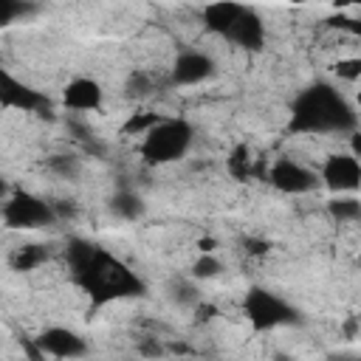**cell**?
<instances>
[{
    "mask_svg": "<svg viewBox=\"0 0 361 361\" xmlns=\"http://www.w3.org/2000/svg\"><path fill=\"white\" fill-rule=\"evenodd\" d=\"M68 262H71V271H73L76 282L90 293V299L96 305L144 293L141 276L127 262H121L118 257H113L110 251H104L93 243L71 240Z\"/></svg>",
    "mask_w": 361,
    "mask_h": 361,
    "instance_id": "6da1fadb",
    "label": "cell"
},
{
    "mask_svg": "<svg viewBox=\"0 0 361 361\" xmlns=\"http://www.w3.org/2000/svg\"><path fill=\"white\" fill-rule=\"evenodd\" d=\"M355 127H358V116L353 104L330 82H313L290 104V121H288L290 133L336 135V133H353Z\"/></svg>",
    "mask_w": 361,
    "mask_h": 361,
    "instance_id": "7a4b0ae2",
    "label": "cell"
},
{
    "mask_svg": "<svg viewBox=\"0 0 361 361\" xmlns=\"http://www.w3.org/2000/svg\"><path fill=\"white\" fill-rule=\"evenodd\" d=\"M195 141V127L186 121V118H172V116H164L155 127H149L144 135H141V158L144 164L149 166H164V164H172V161H180L189 147Z\"/></svg>",
    "mask_w": 361,
    "mask_h": 361,
    "instance_id": "3957f363",
    "label": "cell"
},
{
    "mask_svg": "<svg viewBox=\"0 0 361 361\" xmlns=\"http://www.w3.org/2000/svg\"><path fill=\"white\" fill-rule=\"evenodd\" d=\"M243 316L259 333L299 322V310L290 302H285L282 296L271 293L268 288H248V293L243 299Z\"/></svg>",
    "mask_w": 361,
    "mask_h": 361,
    "instance_id": "277c9868",
    "label": "cell"
},
{
    "mask_svg": "<svg viewBox=\"0 0 361 361\" xmlns=\"http://www.w3.org/2000/svg\"><path fill=\"white\" fill-rule=\"evenodd\" d=\"M3 220L8 228H45L56 220V212L39 195L17 189L3 206Z\"/></svg>",
    "mask_w": 361,
    "mask_h": 361,
    "instance_id": "5b68a950",
    "label": "cell"
},
{
    "mask_svg": "<svg viewBox=\"0 0 361 361\" xmlns=\"http://www.w3.org/2000/svg\"><path fill=\"white\" fill-rule=\"evenodd\" d=\"M319 178H322L327 192L353 195V192L361 189V161L353 152H333V155L324 158Z\"/></svg>",
    "mask_w": 361,
    "mask_h": 361,
    "instance_id": "8992f818",
    "label": "cell"
},
{
    "mask_svg": "<svg viewBox=\"0 0 361 361\" xmlns=\"http://www.w3.org/2000/svg\"><path fill=\"white\" fill-rule=\"evenodd\" d=\"M0 104L6 110H23V113H51V99L17 79L11 71H3L0 76Z\"/></svg>",
    "mask_w": 361,
    "mask_h": 361,
    "instance_id": "52a82bcc",
    "label": "cell"
},
{
    "mask_svg": "<svg viewBox=\"0 0 361 361\" xmlns=\"http://www.w3.org/2000/svg\"><path fill=\"white\" fill-rule=\"evenodd\" d=\"M268 180L282 195H307V192H313L319 186L322 178L313 169H307L305 164H299L296 158H276L271 164Z\"/></svg>",
    "mask_w": 361,
    "mask_h": 361,
    "instance_id": "ba28073f",
    "label": "cell"
},
{
    "mask_svg": "<svg viewBox=\"0 0 361 361\" xmlns=\"http://www.w3.org/2000/svg\"><path fill=\"white\" fill-rule=\"evenodd\" d=\"M34 344L42 353V358L45 355H51V358H82L90 350L87 341L71 327H45L34 338Z\"/></svg>",
    "mask_w": 361,
    "mask_h": 361,
    "instance_id": "9c48e42d",
    "label": "cell"
},
{
    "mask_svg": "<svg viewBox=\"0 0 361 361\" xmlns=\"http://www.w3.org/2000/svg\"><path fill=\"white\" fill-rule=\"evenodd\" d=\"M212 73H214V59L197 48H189L175 56V62L169 68V82L175 87H192V85L206 82Z\"/></svg>",
    "mask_w": 361,
    "mask_h": 361,
    "instance_id": "30bf717a",
    "label": "cell"
},
{
    "mask_svg": "<svg viewBox=\"0 0 361 361\" xmlns=\"http://www.w3.org/2000/svg\"><path fill=\"white\" fill-rule=\"evenodd\" d=\"M102 99H104V90L96 79L90 76H73L65 90H62V104L68 110H76V113H93L102 107Z\"/></svg>",
    "mask_w": 361,
    "mask_h": 361,
    "instance_id": "8fae6325",
    "label": "cell"
},
{
    "mask_svg": "<svg viewBox=\"0 0 361 361\" xmlns=\"http://www.w3.org/2000/svg\"><path fill=\"white\" fill-rule=\"evenodd\" d=\"M226 39L234 42V45H240V48H245V51H259L265 45V23H262V17L254 8L245 6L240 11L237 23L231 25V31H228Z\"/></svg>",
    "mask_w": 361,
    "mask_h": 361,
    "instance_id": "7c38bea8",
    "label": "cell"
},
{
    "mask_svg": "<svg viewBox=\"0 0 361 361\" xmlns=\"http://www.w3.org/2000/svg\"><path fill=\"white\" fill-rule=\"evenodd\" d=\"M243 8H245V6L237 3V0H212V3L203 8V28H206L209 34L226 39Z\"/></svg>",
    "mask_w": 361,
    "mask_h": 361,
    "instance_id": "4fadbf2b",
    "label": "cell"
},
{
    "mask_svg": "<svg viewBox=\"0 0 361 361\" xmlns=\"http://www.w3.org/2000/svg\"><path fill=\"white\" fill-rule=\"evenodd\" d=\"M144 200H141V195H135V192H130V189H121V192H116L113 197H110V212L116 214V217H121V220H138L141 214H144Z\"/></svg>",
    "mask_w": 361,
    "mask_h": 361,
    "instance_id": "5bb4252c",
    "label": "cell"
},
{
    "mask_svg": "<svg viewBox=\"0 0 361 361\" xmlns=\"http://www.w3.org/2000/svg\"><path fill=\"white\" fill-rule=\"evenodd\" d=\"M195 282H197L195 276H189V279H175V282L166 288L169 302H175L178 307H195V305H200V290H197Z\"/></svg>",
    "mask_w": 361,
    "mask_h": 361,
    "instance_id": "9a60e30c",
    "label": "cell"
},
{
    "mask_svg": "<svg viewBox=\"0 0 361 361\" xmlns=\"http://www.w3.org/2000/svg\"><path fill=\"white\" fill-rule=\"evenodd\" d=\"M327 212H330L333 220L350 223V220H358V217H361V200H355V197H350V195H338V197H333V200L327 203Z\"/></svg>",
    "mask_w": 361,
    "mask_h": 361,
    "instance_id": "2e32d148",
    "label": "cell"
},
{
    "mask_svg": "<svg viewBox=\"0 0 361 361\" xmlns=\"http://www.w3.org/2000/svg\"><path fill=\"white\" fill-rule=\"evenodd\" d=\"M161 118H164L161 113H149V110H144V113H133V116L121 124V133H124V135H144V133H147L149 127H155Z\"/></svg>",
    "mask_w": 361,
    "mask_h": 361,
    "instance_id": "e0dca14e",
    "label": "cell"
},
{
    "mask_svg": "<svg viewBox=\"0 0 361 361\" xmlns=\"http://www.w3.org/2000/svg\"><path fill=\"white\" fill-rule=\"evenodd\" d=\"M48 169H51L54 175H59V178L73 180V178L82 172V161H79L76 155H65V152H59V155H51V158H48Z\"/></svg>",
    "mask_w": 361,
    "mask_h": 361,
    "instance_id": "ac0fdd59",
    "label": "cell"
},
{
    "mask_svg": "<svg viewBox=\"0 0 361 361\" xmlns=\"http://www.w3.org/2000/svg\"><path fill=\"white\" fill-rule=\"evenodd\" d=\"M37 8V0H0V25H11L17 17H25Z\"/></svg>",
    "mask_w": 361,
    "mask_h": 361,
    "instance_id": "d6986e66",
    "label": "cell"
},
{
    "mask_svg": "<svg viewBox=\"0 0 361 361\" xmlns=\"http://www.w3.org/2000/svg\"><path fill=\"white\" fill-rule=\"evenodd\" d=\"M220 271H223L220 259H217V257H212L209 251H203V254L192 262V274H189V276H195V279H212V276H217Z\"/></svg>",
    "mask_w": 361,
    "mask_h": 361,
    "instance_id": "ffe728a7",
    "label": "cell"
},
{
    "mask_svg": "<svg viewBox=\"0 0 361 361\" xmlns=\"http://www.w3.org/2000/svg\"><path fill=\"white\" fill-rule=\"evenodd\" d=\"M45 259V248H39V245H25L17 257H14V265L20 268V271H31L34 265H39Z\"/></svg>",
    "mask_w": 361,
    "mask_h": 361,
    "instance_id": "44dd1931",
    "label": "cell"
},
{
    "mask_svg": "<svg viewBox=\"0 0 361 361\" xmlns=\"http://www.w3.org/2000/svg\"><path fill=\"white\" fill-rule=\"evenodd\" d=\"M333 71H336L338 79H344V82H355V79H361V56L338 59V62L333 65Z\"/></svg>",
    "mask_w": 361,
    "mask_h": 361,
    "instance_id": "7402d4cb",
    "label": "cell"
},
{
    "mask_svg": "<svg viewBox=\"0 0 361 361\" xmlns=\"http://www.w3.org/2000/svg\"><path fill=\"white\" fill-rule=\"evenodd\" d=\"M336 28H344L350 34H361V20H353V17H333L330 20Z\"/></svg>",
    "mask_w": 361,
    "mask_h": 361,
    "instance_id": "603a6c76",
    "label": "cell"
},
{
    "mask_svg": "<svg viewBox=\"0 0 361 361\" xmlns=\"http://www.w3.org/2000/svg\"><path fill=\"white\" fill-rule=\"evenodd\" d=\"M350 149H353V155L361 158V133L358 130H353V135H350Z\"/></svg>",
    "mask_w": 361,
    "mask_h": 361,
    "instance_id": "cb8c5ba5",
    "label": "cell"
},
{
    "mask_svg": "<svg viewBox=\"0 0 361 361\" xmlns=\"http://www.w3.org/2000/svg\"><path fill=\"white\" fill-rule=\"evenodd\" d=\"M338 3H344V6H358V8H361V0H338Z\"/></svg>",
    "mask_w": 361,
    "mask_h": 361,
    "instance_id": "d4e9b609",
    "label": "cell"
},
{
    "mask_svg": "<svg viewBox=\"0 0 361 361\" xmlns=\"http://www.w3.org/2000/svg\"><path fill=\"white\" fill-rule=\"evenodd\" d=\"M288 3H293V6H305V3H316V0H288Z\"/></svg>",
    "mask_w": 361,
    "mask_h": 361,
    "instance_id": "484cf974",
    "label": "cell"
},
{
    "mask_svg": "<svg viewBox=\"0 0 361 361\" xmlns=\"http://www.w3.org/2000/svg\"><path fill=\"white\" fill-rule=\"evenodd\" d=\"M37 3H42V0H37Z\"/></svg>",
    "mask_w": 361,
    "mask_h": 361,
    "instance_id": "4316f807",
    "label": "cell"
}]
</instances>
